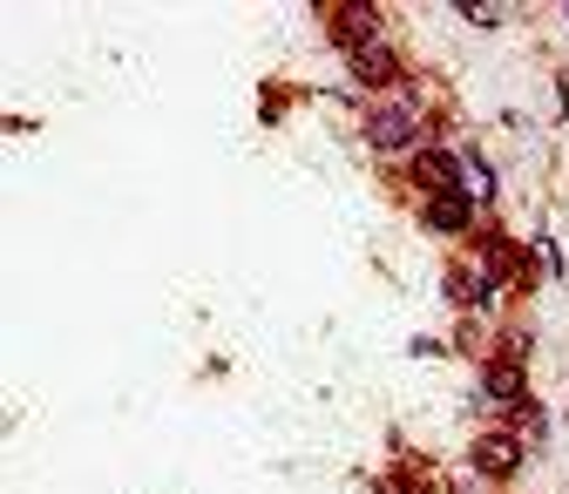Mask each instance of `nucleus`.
I'll return each mask as SVG.
<instances>
[{
	"instance_id": "nucleus-5",
	"label": "nucleus",
	"mask_w": 569,
	"mask_h": 494,
	"mask_svg": "<svg viewBox=\"0 0 569 494\" xmlns=\"http://www.w3.org/2000/svg\"><path fill=\"white\" fill-rule=\"evenodd\" d=\"M475 467H481V474H516V467H522V441H516V434L475 441Z\"/></svg>"
},
{
	"instance_id": "nucleus-8",
	"label": "nucleus",
	"mask_w": 569,
	"mask_h": 494,
	"mask_svg": "<svg viewBox=\"0 0 569 494\" xmlns=\"http://www.w3.org/2000/svg\"><path fill=\"white\" fill-rule=\"evenodd\" d=\"M475 28H495V21H509V8H461Z\"/></svg>"
},
{
	"instance_id": "nucleus-6",
	"label": "nucleus",
	"mask_w": 569,
	"mask_h": 494,
	"mask_svg": "<svg viewBox=\"0 0 569 494\" xmlns=\"http://www.w3.org/2000/svg\"><path fill=\"white\" fill-rule=\"evenodd\" d=\"M481 393H488L495 406H522V373H516V366H488V373H481Z\"/></svg>"
},
{
	"instance_id": "nucleus-2",
	"label": "nucleus",
	"mask_w": 569,
	"mask_h": 494,
	"mask_svg": "<svg viewBox=\"0 0 569 494\" xmlns=\"http://www.w3.org/2000/svg\"><path fill=\"white\" fill-rule=\"evenodd\" d=\"M468 224H475V196H468V190H441V196H427V231L461 238Z\"/></svg>"
},
{
	"instance_id": "nucleus-3",
	"label": "nucleus",
	"mask_w": 569,
	"mask_h": 494,
	"mask_svg": "<svg viewBox=\"0 0 569 494\" xmlns=\"http://www.w3.org/2000/svg\"><path fill=\"white\" fill-rule=\"evenodd\" d=\"M455 170H461V157H448V150H420V157H413V183H420L427 196H441V190H455V183H461Z\"/></svg>"
},
{
	"instance_id": "nucleus-4",
	"label": "nucleus",
	"mask_w": 569,
	"mask_h": 494,
	"mask_svg": "<svg viewBox=\"0 0 569 494\" xmlns=\"http://www.w3.org/2000/svg\"><path fill=\"white\" fill-rule=\"evenodd\" d=\"M352 75H360L367 89H393L400 82V61L387 54V41H373V48H352Z\"/></svg>"
},
{
	"instance_id": "nucleus-7",
	"label": "nucleus",
	"mask_w": 569,
	"mask_h": 494,
	"mask_svg": "<svg viewBox=\"0 0 569 494\" xmlns=\"http://www.w3.org/2000/svg\"><path fill=\"white\" fill-rule=\"evenodd\" d=\"M461 177H468V196H495V170L481 157H461Z\"/></svg>"
},
{
	"instance_id": "nucleus-1",
	"label": "nucleus",
	"mask_w": 569,
	"mask_h": 494,
	"mask_svg": "<svg viewBox=\"0 0 569 494\" xmlns=\"http://www.w3.org/2000/svg\"><path fill=\"white\" fill-rule=\"evenodd\" d=\"M367 135H373V150H387V157H393V150H413V143H420V109H413V102H387Z\"/></svg>"
},
{
	"instance_id": "nucleus-9",
	"label": "nucleus",
	"mask_w": 569,
	"mask_h": 494,
	"mask_svg": "<svg viewBox=\"0 0 569 494\" xmlns=\"http://www.w3.org/2000/svg\"><path fill=\"white\" fill-rule=\"evenodd\" d=\"M562 14H569V8H562Z\"/></svg>"
}]
</instances>
